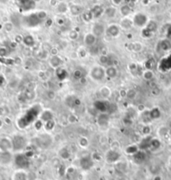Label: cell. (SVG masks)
Returning a JSON list of instances; mask_svg holds the SVG:
<instances>
[{
  "label": "cell",
  "mask_w": 171,
  "mask_h": 180,
  "mask_svg": "<svg viewBox=\"0 0 171 180\" xmlns=\"http://www.w3.org/2000/svg\"><path fill=\"white\" fill-rule=\"evenodd\" d=\"M169 165L171 167V156L169 157Z\"/></svg>",
  "instance_id": "33"
},
{
  "label": "cell",
  "mask_w": 171,
  "mask_h": 180,
  "mask_svg": "<svg viewBox=\"0 0 171 180\" xmlns=\"http://www.w3.org/2000/svg\"><path fill=\"white\" fill-rule=\"evenodd\" d=\"M37 17L39 18L40 20H42V19L46 18V13L44 12V11H41V12H39V13L37 14Z\"/></svg>",
  "instance_id": "27"
},
{
  "label": "cell",
  "mask_w": 171,
  "mask_h": 180,
  "mask_svg": "<svg viewBox=\"0 0 171 180\" xmlns=\"http://www.w3.org/2000/svg\"><path fill=\"white\" fill-rule=\"evenodd\" d=\"M133 24V19H130L128 17H124V18L122 19L121 23H120V28L121 29H123L124 30H129L132 25Z\"/></svg>",
  "instance_id": "12"
},
{
  "label": "cell",
  "mask_w": 171,
  "mask_h": 180,
  "mask_svg": "<svg viewBox=\"0 0 171 180\" xmlns=\"http://www.w3.org/2000/svg\"><path fill=\"white\" fill-rule=\"evenodd\" d=\"M81 76V73L80 70H76L75 71V73H74V77L76 78V79H80Z\"/></svg>",
  "instance_id": "30"
},
{
  "label": "cell",
  "mask_w": 171,
  "mask_h": 180,
  "mask_svg": "<svg viewBox=\"0 0 171 180\" xmlns=\"http://www.w3.org/2000/svg\"><path fill=\"white\" fill-rule=\"evenodd\" d=\"M105 32H106V27H105V25L102 23H96L92 26L91 33L94 35L95 36H101Z\"/></svg>",
  "instance_id": "4"
},
{
  "label": "cell",
  "mask_w": 171,
  "mask_h": 180,
  "mask_svg": "<svg viewBox=\"0 0 171 180\" xmlns=\"http://www.w3.org/2000/svg\"><path fill=\"white\" fill-rule=\"evenodd\" d=\"M69 36H70V38H71V40H76V39H77V36H78V33H77V31H75V30H71V31L70 32Z\"/></svg>",
  "instance_id": "26"
},
{
  "label": "cell",
  "mask_w": 171,
  "mask_h": 180,
  "mask_svg": "<svg viewBox=\"0 0 171 180\" xmlns=\"http://www.w3.org/2000/svg\"><path fill=\"white\" fill-rule=\"evenodd\" d=\"M12 142H13V150H19L24 147L25 140L23 136H14V138L12 140Z\"/></svg>",
  "instance_id": "6"
},
{
  "label": "cell",
  "mask_w": 171,
  "mask_h": 180,
  "mask_svg": "<svg viewBox=\"0 0 171 180\" xmlns=\"http://www.w3.org/2000/svg\"><path fill=\"white\" fill-rule=\"evenodd\" d=\"M117 75V69L113 67V66H110L106 69V76L108 77L109 79H115Z\"/></svg>",
  "instance_id": "13"
},
{
  "label": "cell",
  "mask_w": 171,
  "mask_h": 180,
  "mask_svg": "<svg viewBox=\"0 0 171 180\" xmlns=\"http://www.w3.org/2000/svg\"><path fill=\"white\" fill-rule=\"evenodd\" d=\"M153 73H152V71L151 70H146V71H144V78L146 80H151V79H153Z\"/></svg>",
  "instance_id": "21"
},
{
  "label": "cell",
  "mask_w": 171,
  "mask_h": 180,
  "mask_svg": "<svg viewBox=\"0 0 171 180\" xmlns=\"http://www.w3.org/2000/svg\"><path fill=\"white\" fill-rule=\"evenodd\" d=\"M151 113H153V115H150L152 119H157L160 116V111L158 109H153V110L151 111Z\"/></svg>",
  "instance_id": "25"
},
{
  "label": "cell",
  "mask_w": 171,
  "mask_h": 180,
  "mask_svg": "<svg viewBox=\"0 0 171 180\" xmlns=\"http://www.w3.org/2000/svg\"><path fill=\"white\" fill-rule=\"evenodd\" d=\"M7 54V49L4 47L0 48V56H5Z\"/></svg>",
  "instance_id": "29"
},
{
  "label": "cell",
  "mask_w": 171,
  "mask_h": 180,
  "mask_svg": "<svg viewBox=\"0 0 171 180\" xmlns=\"http://www.w3.org/2000/svg\"><path fill=\"white\" fill-rule=\"evenodd\" d=\"M122 0H113V4H119L120 3H121Z\"/></svg>",
  "instance_id": "32"
},
{
  "label": "cell",
  "mask_w": 171,
  "mask_h": 180,
  "mask_svg": "<svg viewBox=\"0 0 171 180\" xmlns=\"http://www.w3.org/2000/svg\"><path fill=\"white\" fill-rule=\"evenodd\" d=\"M120 157V155L118 154L116 150H110L108 151L106 154V158H107V162L109 163H113V162H117L118 158Z\"/></svg>",
  "instance_id": "8"
},
{
  "label": "cell",
  "mask_w": 171,
  "mask_h": 180,
  "mask_svg": "<svg viewBox=\"0 0 171 180\" xmlns=\"http://www.w3.org/2000/svg\"><path fill=\"white\" fill-rule=\"evenodd\" d=\"M14 162L16 163V165L20 168V169H23L24 167H28L27 163H29V161H28V157L25 156V155H18L17 157H15L14 159Z\"/></svg>",
  "instance_id": "5"
},
{
  "label": "cell",
  "mask_w": 171,
  "mask_h": 180,
  "mask_svg": "<svg viewBox=\"0 0 171 180\" xmlns=\"http://www.w3.org/2000/svg\"><path fill=\"white\" fill-rule=\"evenodd\" d=\"M50 63L52 67H59L60 64V58H59L58 56H52V57L50 58Z\"/></svg>",
  "instance_id": "16"
},
{
  "label": "cell",
  "mask_w": 171,
  "mask_h": 180,
  "mask_svg": "<svg viewBox=\"0 0 171 180\" xmlns=\"http://www.w3.org/2000/svg\"><path fill=\"white\" fill-rule=\"evenodd\" d=\"M5 30H7V31H11L12 30H13V24L11 23H7V24H5Z\"/></svg>",
  "instance_id": "28"
},
{
  "label": "cell",
  "mask_w": 171,
  "mask_h": 180,
  "mask_svg": "<svg viewBox=\"0 0 171 180\" xmlns=\"http://www.w3.org/2000/svg\"><path fill=\"white\" fill-rule=\"evenodd\" d=\"M90 77L95 81H102L106 77V69L100 65L94 66L91 68Z\"/></svg>",
  "instance_id": "1"
},
{
  "label": "cell",
  "mask_w": 171,
  "mask_h": 180,
  "mask_svg": "<svg viewBox=\"0 0 171 180\" xmlns=\"http://www.w3.org/2000/svg\"><path fill=\"white\" fill-rule=\"evenodd\" d=\"M108 34L112 37H117L120 34V27L117 24H111L107 29Z\"/></svg>",
  "instance_id": "11"
},
{
  "label": "cell",
  "mask_w": 171,
  "mask_h": 180,
  "mask_svg": "<svg viewBox=\"0 0 171 180\" xmlns=\"http://www.w3.org/2000/svg\"><path fill=\"white\" fill-rule=\"evenodd\" d=\"M24 44L28 46H32L34 43H35V41H34V38L31 36H25L24 38Z\"/></svg>",
  "instance_id": "19"
},
{
  "label": "cell",
  "mask_w": 171,
  "mask_h": 180,
  "mask_svg": "<svg viewBox=\"0 0 171 180\" xmlns=\"http://www.w3.org/2000/svg\"><path fill=\"white\" fill-rule=\"evenodd\" d=\"M100 93H101L102 96L104 98H108L111 95V90L108 87H103V88H101Z\"/></svg>",
  "instance_id": "18"
},
{
  "label": "cell",
  "mask_w": 171,
  "mask_h": 180,
  "mask_svg": "<svg viewBox=\"0 0 171 180\" xmlns=\"http://www.w3.org/2000/svg\"><path fill=\"white\" fill-rule=\"evenodd\" d=\"M81 10V7H79L78 5H73L71 8V14H75V15L80 14Z\"/></svg>",
  "instance_id": "24"
},
{
  "label": "cell",
  "mask_w": 171,
  "mask_h": 180,
  "mask_svg": "<svg viewBox=\"0 0 171 180\" xmlns=\"http://www.w3.org/2000/svg\"><path fill=\"white\" fill-rule=\"evenodd\" d=\"M133 23L139 27H143L147 25L148 24V17L146 14L143 13H138L136 14L133 18Z\"/></svg>",
  "instance_id": "2"
},
{
  "label": "cell",
  "mask_w": 171,
  "mask_h": 180,
  "mask_svg": "<svg viewBox=\"0 0 171 180\" xmlns=\"http://www.w3.org/2000/svg\"><path fill=\"white\" fill-rule=\"evenodd\" d=\"M133 158H134V162H137V163H142L144 161V159H145V155H144V153L139 152V153H134Z\"/></svg>",
  "instance_id": "14"
},
{
  "label": "cell",
  "mask_w": 171,
  "mask_h": 180,
  "mask_svg": "<svg viewBox=\"0 0 171 180\" xmlns=\"http://www.w3.org/2000/svg\"><path fill=\"white\" fill-rule=\"evenodd\" d=\"M13 150V142L11 139L3 137L0 139V151L1 152H10Z\"/></svg>",
  "instance_id": "3"
},
{
  "label": "cell",
  "mask_w": 171,
  "mask_h": 180,
  "mask_svg": "<svg viewBox=\"0 0 171 180\" xmlns=\"http://www.w3.org/2000/svg\"><path fill=\"white\" fill-rule=\"evenodd\" d=\"M131 50L134 51H139L142 50V45L139 43V42H135V43H133L131 45Z\"/></svg>",
  "instance_id": "20"
},
{
  "label": "cell",
  "mask_w": 171,
  "mask_h": 180,
  "mask_svg": "<svg viewBox=\"0 0 171 180\" xmlns=\"http://www.w3.org/2000/svg\"><path fill=\"white\" fill-rule=\"evenodd\" d=\"M12 180H28L29 175L23 169L16 170L12 175Z\"/></svg>",
  "instance_id": "10"
},
{
  "label": "cell",
  "mask_w": 171,
  "mask_h": 180,
  "mask_svg": "<svg viewBox=\"0 0 171 180\" xmlns=\"http://www.w3.org/2000/svg\"><path fill=\"white\" fill-rule=\"evenodd\" d=\"M1 2H3V3H5V2H7V0H0Z\"/></svg>",
  "instance_id": "35"
},
{
  "label": "cell",
  "mask_w": 171,
  "mask_h": 180,
  "mask_svg": "<svg viewBox=\"0 0 171 180\" xmlns=\"http://www.w3.org/2000/svg\"><path fill=\"white\" fill-rule=\"evenodd\" d=\"M97 37L95 36L91 32L86 33L84 36V39H83V41H84V44H85L86 46H94L95 43L97 42Z\"/></svg>",
  "instance_id": "7"
},
{
  "label": "cell",
  "mask_w": 171,
  "mask_h": 180,
  "mask_svg": "<svg viewBox=\"0 0 171 180\" xmlns=\"http://www.w3.org/2000/svg\"><path fill=\"white\" fill-rule=\"evenodd\" d=\"M55 126V123L53 120H49V121H46V123H45V128L48 131H50V130H53V128H54Z\"/></svg>",
  "instance_id": "22"
},
{
  "label": "cell",
  "mask_w": 171,
  "mask_h": 180,
  "mask_svg": "<svg viewBox=\"0 0 171 180\" xmlns=\"http://www.w3.org/2000/svg\"><path fill=\"white\" fill-rule=\"evenodd\" d=\"M120 12H121V14L124 16V17H127L128 14H130L131 12V9L129 6H128V5H124V6H122L120 9Z\"/></svg>",
  "instance_id": "17"
},
{
  "label": "cell",
  "mask_w": 171,
  "mask_h": 180,
  "mask_svg": "<svg viewBox=\"0 0 171 180\" xmlns=\"http://www.w3.org/2000/svg\"><path fill=\"white\" fill-rule=\"evenodd\" d=\"M78 143L80 145V147H81L82 148H86L88 146V140L86 138V137H81L79 140Z\"/></svg>",
  "instance_id": "23"
},
{
  "label": "cell",
  "mask_w": 171,
  "mask_h": 180,
  "mask_svg": "<svg viewBox=\"0 0 171 180\" xmlns=\"http://www.w3.org/2000/svg\"><path fill=\"white\" fill-rule=\"evenodd\" d=\"M116 13H117V9H115L114 7H108V9H106V10H105V14L109 18L114 17Z\"/></svg>",
  "instance_id": "15"
},
{
  "label": "cell",
  "mask_w": 171,
  "mask_h": 180,
  "mask_svg": "<svg viewBox=\"0 0 171 180\" xmlns=\"http://www.w3.org/2000/svg\"><path fill=\"white\" fill-rule=\"evenodd\" d=\"M3 125V122H2V120H0V128H1V126Z\"/></svg>",
  "instance_id": "34"
},
{
  "label": "cell",
  "mask_w": 171,
  "mask_h": 180,
  "mask_svg": "<svg viewBox=\"0 0 171 180\" xmlns=\"http://www.w3.org/2000/svg\"><path fill=\"white\" fill-rule=\"evenodd\" d=\"M153 180H162V178L159 175H156L153 178Z\"/></svg>",
  "instance_id": "31"
},
{
  "label": "cell",
  "mask_w": 171,
  "mask_h": 180,
  "mask_svg": "<svg viewBox=\"0 0 171 180\" xmlns=\"http://www.w3.org/2000/svg\"><path fill=\"white\" fill-rule=\"evenodd\" d=\"M12 162V156L10 152H1L0 153V164L9 165Z\"/></svg>",
  "instance_id": "9"
}]
</instances>
